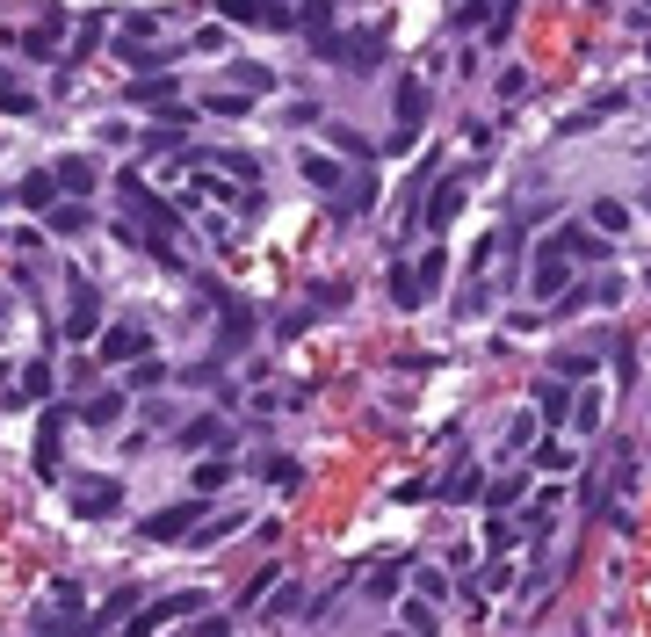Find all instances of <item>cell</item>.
I'll return each mask as SVG.
<instances>
[{"instance_id": "2e32d148", "label": "cell", "mask_w": 651, "mask_h": 637, "mask_svg": "<svg viewBox=\"0 0 651 637\" xmlns=\"http://www.w3.org/2000/svg\"><path fill=\"white\" fill-rule=\"evenodd\" d=\"M565 276H572V261L536 254V297H565Z\"/></svg>"}, {"instance_id": "f6af8a7d", "label": "cell", "mask_w": 651, "mask_h": 637, "mask_svg": "<svg viewBox=\"0 0 651 637\" xmlns=\"http://www.w3.org/2000/svg\"><path fill=\"white\" fill-rule=\"evenodd\" d=\"M644 95H651V87H644Z\"/></svg>"}, {"instance_id": "ba28073f", "label": "cell", "mask_w": 651, "mask_h": 637, "mask_svg": "<svg viewBox=\"0 0 651 637\" xmlns=\"http://www.w3.org/2000/svg\"><path fill=\"white\" fill-rule=\"evenodd\" d=\"M456 210H463V181H456V174H442V181H434V196H427V210H420V225L442 232V225L456 218Z\"/></svg>"}, {"instance_id": "b9f144b4", "label": "cell", "mask_w": 651, "mask_h": 637, "mask_svg": "<svg viewBox=\"0 0 651 637\" xmlns=\"http://www.w3.org/2000/svg\"><path fill=\"white\" fill-rule=\"evenodd\" d=\"M536 442V420L529 413H514V428H507V449H529Z\"/></svg>"}, {"instance_id": "7c38bea8", "label": "cell", "mask_w": 651, "mask_h": 637, "mask_svg": "<svg viewBox=\"0 0 651 637\" xmlns=\"http://www.w3.org/2000/svg\"><path fill=\"white\" fill-rule=\"evenodd\" d=\"M51 181H58V196H95V160H58Z\"/></svg>"}, {"instance_id": "ac0fdd59", "label": "cell", "mask_w": 651, "mask_h": 637, "mask_svg": "<svg viewBox=\"0 0 651 637\" xmlns=\"http://www.w3.org/2000/svg\"><path fill=\"white\" fill-rule=\"evenodd\" d=\"M44 391H51V355L22 362V384H15V399H44Z\"/></svg>"}, {"instance_id": "4316f807", "label": "cell", "mask_w": 651, "mask_h": 637, "mask_svg": "<svg viewBox=\"0 0 651 637\" xmlns=\"http://www.w3.org/2000/svg\"><path fill=\"white\" fill-rule=\"evenodd\" d=\"M239 522H246V514H217V522H203V529H196L189 543H196V551H210V543H217V536H232Z\"/></svg>"}, {"instance_id": "44dd1931", "label": "cell", "mask_w": 651, "mask_h": 637, "mask_svg": "<svg viewBox=\"0 0 651 637\" xmlns=\"http://www.w3.org/2000/svg\"><path fill=\"white\" fill-rule=\"evenodd\" d=\"M304 181H312V189H326V196H340V189H348V181H340V167H333L326 153H312V160H304Z\"/></svg>"}, {"instance_id": "7bdbcfd3", "label": "cell", "mask_w": 651, "mask_h": 637, "mask_svg": "<svg viewBox=\"0 0 651 637\" xmlns=\"http://www.w3.org/2000/svg\"><path fill=\"white\" fill-rule=\"evenodd\" d=\"M369 594H398V565H377V572H369Z\"/></svg>"}, {"instance_id": "83f0119b", "label": "cell", "mask_w": 651, "mask_h": 637, "mask_svg": "<svg viewBox=\"0 0 651 637\" xmlns=\"http://www.w3.org/2000/svg\"><path fill=\"white\" fill-rule=\"evenodd\" d=\"M232 80H239V95H246V102H254L261 87H275V73H268V66H232Z\"/></svg>"}, {"instance_id": "ffe728a7", "label": "cell", "mask_w": 651, "mask_h": 637, "mask_svg": "<svg viewBox=\"0 0 651 637\" xmlns=\"http://www.w3.org/2000/svg\"><path fill=\"white\" fill-rule=\"evenodd\" d=\"M80 420H87V428H116V420H123V399H116V391H102V399L80 406Z\"/></svg>"}, {"instance_id": "30bf717a", "label": "cell", "mask_w": 651, "mask_h": 637, "mask_svg": "<svg viewBox=\"0 0 651 637\" xmlns=\"http://www.w3.org/2000/svg\"><path fill=\"white\" fill-rule=\"evenodd\" d=\"M246 341H254V312H246L239 297H232V305H225V319H217V355H239Z\"/></svg>"}, {"instance_id": "4dcf8cb0", "label": "cell", "mask_w": 651, "mask_h": 637, "mask_svg": "<svg viewBox=\"0 0 651 637\" xmlns=\"http://www.w3.org/2000/svg\"><path fill=\"white\" fill-rule=\"evenodd\" d=\"M210 442H225V420H196V428L181 435V449H210Z\"/></svg>"}, {"instance_id": "7a4b0ae2", "label": "cell", "mask_w": 651, "mask_h": 637, "mask_svg": "<svg viewBox=\"0 0 651 637\" xmlns=\"http://www.w3.org/2000/svg\"><path fill=\"white\" fill-rule=\"evenodd\" d=\"M66 341H102V290L87 276H66Z\"/></svg>"}, {"instance_id": "e0dca14e", "label": "cell", "mask_w": 651, "mask_h": 637, "mask_svg": "<svg viewBox=\"0 0 651 637\" xmlns=\"http://www.w3.org/2000/svg\"><path fill=\"white\" fill-rule=\"evenodd\" d=\"M623 225H630V203H615V196H594V232H601V239H615Z\"/></svg>"}, {"instance_id": "74e56055", "label": "cell", "mask_w": 651, "mask_h": 637, "mask_svg": "<svg viewBox=\"0 0 651 637\" xmlns=\"http://www.w3.org/2000/svg\"><path fill=\"white\" fill-rule=\"evenodd\" d=\"M160 384H167L160 362H138V370H131V391H160Z\"/></svg>"}, {"instance_id": "484cf974", "label": "cell", "mask_w": 651, "mask_h": 637, "mask_svg": "<svg viewBox=\"0 0 651 637\" xmlns=\"http://www.w3.org/2000/svg\"><path fill=\"white\" fill-rule=\"evenodd\" d=\"M0 109H8V116H29V109H37V95H29V87H15L8 73H0Z\"/></svg>"}, {"instance_id": "d4e9b609", "label": "cell", "mask_w": 651, "mask_h": 637, "mask_svg": "<svg viewBox=\"0 0 651 637\" xmlns=\"http://www.w3.org/2000/svg\"><path fill=\"white\" fill-rule=\"evenodd\" d=\"M116 58H123V66H138L145 80H152V66H160V51H152V44H131V37L116 44Z\"/></svg>"}, {"instance_id": "603a6c76", "label": "cell", "mask_w": 651, "mask_h": 637, "mask_svg": "<svg viewBox=\"0 0 651 637\" xmlns=\"http://www.w3.org/2000/svg\"><path fill=\"white\" fill-rule=\"evenodd\" d=\"M572 428H579V435L601 428V391H579V399H572Z\"/></svg>"}, {"instance_id": "f1b7e54d", "label": "cell", "mask_w": 651, "mask_h": 637, "mask_svg": "<svg viewBox=\"0 0 651 637\" xmlns=\"http://www.w3.org/2000/svg\"><path fill=\"white\" fill-rule=\"evenodd\" d=\"M333 145H340V153H348V160H369V153H377V145H369L362 131H348V124H333Z\"/></svg>"}, {"instance_id": "4fadbf2b", "label": "cell", "mask_w": 651, "mask_h": 637, "mask_svg": "<svg viewBox=\"0 0 651 637\" xmlns=\"http://www.w3.org/2000/svg\"><path fill=\"white\" fill-rule=\"evenodd\" d=\"M442 276H449V254H420V261H413V290H420V305H427L434 290H442Z\"/></svg>"}, {"instance_id": "1f68e13d", "label": "cell", "mask_w": 651, "mask_h": 637, "mask_svg": "<svg viewBox=\"0 0 651 637\" xmlns=\"http://www.w3.org/2000/svg\"><path fill=\"white\" fill-rule=\"evenodd\" d=\"M225 478H232V457H210V464H196V485H203V493H217Z\"/></svg>"}, {"instance_id": "ab89813d", "label": "cell", "mask_w": 651, "mask_h": 637, "mask_svg": "<svg viewBox=\"0 0 651 637\" xmlns=\"http://www.w3.org/2000/svg\"><path fill=\"white\" fill-rule=\"evenodd\" d=\"M586 305H594V290H579V283H572L565 297H557V319H572V312H586Z\"/></svg>"}, {"instance_id": "5bb4252c", "label": "cell", "mask_w": 651, "mask_h": 637, "mask_svg": "<svg viewBox=\"0 0 651 637\" xmlns=\"http://www.w3.org/2000/svg\"><path fill=\"white\" fill-rule=\"evenodd\" d=\"M58 435H66V413H51L44 428H37V471H44V478L58 471Z\"/></svg>"}, {"instance_id": "5b68a950", "label": "cell", "mask_w": 651, "mask_h": 637, "mask_svg": "<svg viewBox=\"0 0 651 637\" xmlns=\"http://www.w3.org/2000/svg\"><path fill=\"white\" fill-rule=\"evenodd\" d=\"M319 58H333V66H377V58H384V37H377V29H369V37H333V29H326V37H319Z\"/></svg>"}, {"instance_id": "d6a6232c", "label": "cell", "mask_w": 651, "mask_h": 637, "mask_svg": "<svg viewBox=\"0 0 651 637\" xmlns=\"http://www.w3.org/2000/svg\"><path fill=\"white\" fill-rule=\"evenodd\" d=\"M51 225H58V232H87V225H95V218H87V210H80V203H58V210H51Z\"/></svg>"}, {"instance_id": "f546056e", "label": "cell", "mask_w": 651, "mask_h": 637, "mask_svg": "<svg viewBox=\"0 0 651 637\" xmlns=\"http://www.w3.org/2000/svg\"><path fill=\"white\" fill-rule=\"evenodd\" d=\"M131 102H174V80H167V73L138 80V87H131Z\"/></svg>"}, {"instance_id": "7402d4cb", "label": "cell", "mask_w": 651, "mask_h": 637, "mask_svg": "<svg viewBox=\"0 0 651 637\" xmlns=\"http://www.w3.org/2000/svg\"><path fill=\"white\" fill-rule=\"evenodd\" d=\"M22 203L51 218V203H58V181H51V174H29V181H22Z\"/></svg>"}, {"instance_id": "8992f818", "label": "cell", "mask_w": 651, "mask_h": 637, "mask_svg": "<svg viewBox=\"0 0 651 637\" xmlns=\"http://www.w3.org/2000/svg\"><path fill=\"white\" fill-rule=\"evenodd\" d=\"M116 196H123V210H131V218H152V225H167V232L181 225V210H174V203H160L138 174H123V181H116Z\"/></svg>"}, {"instance_id": "8fae6325", "label": "cell", "mask_w": 651, "mask_h": 637, "mask_svg": "<svg viewBox=\"0 0 651 637\" xmlns=\"http://www.w3.org/2000/svg\"><path fill=\"white\" fill-rule=\"evenodd\" d=\"M145 348H152L145 326H109V333H102V362H138Z\"/></svg>"}, {"instance_id": "ee69618b", "label": "cell", "mask_w": 651, "mask_h": 637, "mask_svg": "<svg viewBox=\"0 0 651 637\" xmlns=\"http://www.w3.org/2000/svg\"><path fill=\"white\" fill-rule=\"evenodd\" d=\"M391 637H413V630H391Z\"/></svg>"}, {"instance_id": "9a60e30c", "label": "cell", "mask_w": 651, "mask_h": 637, "mask_svg": "<svg viewBox=\"0 0 651 637\" xmlns=\"http://www.w3.org/2000/svg\"><path fill=\"white\" fill-rule=\"evenodd\" d=\"M442 500H485V471H478V464H463V471H449V485H442Z\"/></svg>"}, {"instance_id": "d590c367", "label": "cell", "mask_w": 651, "mask_h": 637, "mask_svg": "<svg viewBox=\"0 0 651 637\" xmlns=\"http://www.w3.org/2000/svg\"><path fill=\"white\" fill-rule=\"evenodd\" d=\"M536 464H543V471H565L572 449H565V442H536Z\"/></svg>"}, {"instance_id": "bcb514c9", "label": "cell", "mask_w": 651, "mask_h": 637, "mask_svg": "<svg viewBox=\"0 0 651 637\" xmlns=\"http://www.w3.org/2000/svg\"><path fill=\"white\" fill-rule=\"evenodd\" d=\"M644 203H651V196H644Z\"/></svg>"}, {"instance_id": "6da1fadb", "label": "cell", "mask_w": 651, "mask_h": 637, "mask_svg": "<svg viewBox=\"0 0 651 637\" xmlns=\"http://www.w3.org/2000/svg\"><path fill=\"white\" fill-rule=\"evenodd\" d=\"M420 124H427V80H398V95H391V145H384V153H413Z\"/></svg>"}, {"instance_id": "f35d334b", "label": "cell", "mask_w": 651, "mask_h": 637, "mask_svg": "<svg viewBox=\"0 0 651 637\" xmlns=\"http://www.w3.org/2000/svg\"><path fill=\"white\" fill-rule=\"evenodd\" d=\"M181 637H232V623H225V616H196V623L181 630Z\"/></svg>"}, {"instance_id": "60d3db41", "label": "cell", "mask_w": 651, "mask_h": 637, "mask_svg": "<svg viewBox=\"0 0 651 637\" xmlns=\"http://www.w3.org/2000/svg\"><path fill=\"white\" fill-rule=\"evenodd\" d=\"M210 116H246V95H203Z\"/></svg>"}, {"instance_id": "9c48e42d", "label": "cell", "mask_w": 651, "mask_h": 637, "mask_svg": "<svg viewBox=\"0 0 651 637\" xmlns=\"http://www.w3.org/2000/svg\"><path fill=\"white\" fill-rule=\"evenodd\" d=\"M66 44H73V37H66V15H58V8H51L44 22H29V37H22L29 58H51V51H66Z\"/></svg>"}, {"instance_id": "3957f363", "label": "cell", "mask_w": 651, "mask_h": 637, "mask_svg": "<svg viewBox=\"0 0 651 637\" xmlns=\"http://www.w3.org/2000/svg\"><path fill=\"white\" fill-rule=\"evenodd\" d=\"M203 529V493L196 500H174L160 514H145V543H174V536H196Z\"/></svg>"}, {"instance_id": "e575fe53", "label": "cell", "mask_w": 651, "mask_h": 637, "mask_svg": "<svg viewBox=\"0 0 651 637\" xmlns=\"http://www.w3.org/2000/svg\"><path fill=\"white\" fill-rule=\"evenodd\" d=\"M543 413L565 420V413H572V391H565V384H543Z\"/></svg>"}, {"instance_id": "836d02e7", "label": "cell", "mask_w": 651, "mask_h": 637, "mask_svg": "<svg viewBox=\"0 0 651 637\" xmlns=\"http://www.w3.org/2000/svg\"><path fill=\"white\" fill-rule=\"evenodd\" d=\"M521 493H529V485H521V471H514V478H500V485H492V493H485V500H492V507H514Z\"/></svg>"}, {"instance_id": "cb8c5ba5", "label": "cell", "mask_w": 651, "mask_h": 637, "mask_svg": "<svg viewBox=\"0 0 651 637\" xmlns=\"http://www.w3.org/2000/svg\"><path fill=\"white\" fill-rule=\"evenodd\" d=\"M406 630H413V637H434V630H442V616H434V601H406Z\"/></svg>"}, {"instance_id": "8d00e7d4", "label": "cell", "mask_w": 651, "mask_h": 637, "mask_svg": "<svg viewBox=\"0 0 651 637\" xmlns=\"http://www.w3.org/2000/svg\"><path fill=\"white\" fill-rule=\"evenodd\" d=\"M521 95H529V73L507 66V73H500V102H521Z\"/></svg>"}, {"instance_id": "277c9868", "label": "cell", "mask_w": 651, "mask_h": 637, "mask_svg": "<svg viewBox=\"0 0 651 637\" xmlns=\"http://www.w3.org/2000/svg\"><path fill=\"white\" fill-rule=\"evenodd\" d=\"M543 254H550V261H601L608 239H601L594 225H557V232L543 239Z\"/></svg>"}, {"instance_id": "52a82bcc", "label": "cell", "mask_w": 651, "mask_h": 637, "mask_svg": "<svg viewBox=\"0 0 651 637\" xmlns=\"http://www.w3.org/2000/svg\"><path fill=\"white\" fill-rule=\"evenodd\" d=\"M116 507H123L116 478H80L73 485V514H80V522H102V514H116Z\"/></svg>"}, {"instance_id": "d6986e66", "label": "cell", "mask_w": 651, "mask_h": 637, "mask_svg": "<svg viewBox=\"0 0 651 637\" xmlns=\"http://www.w3.org/2000/svg\"><path fill=\"white\" fill-rule=\"evenodd\" d=\"M261 478L283 485V493H297V485H304V464H297V457H261Z\"/></svg>"}]
</instances>
